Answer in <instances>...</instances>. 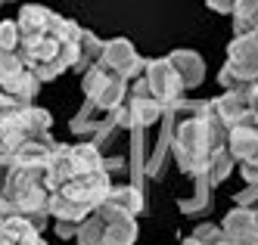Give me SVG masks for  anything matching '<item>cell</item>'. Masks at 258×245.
Listing matches in <instances>:
<instances>
[{"label": "cell", "instance_id": "cell-6", "mask_svg": "<svg viewBox=\"0 0 258 245\" xmlns=\"http://www.w3.org/2000/svg\"><path fill=\"white\" fill-rule=\"evenodd\" d=\"M146 62H150V59H143V56L134 50V44L124 41V37L103 41V53L97 59V65H103L106 71L118 74V78H124V81H137L140 74L146 71Z\"/></svg>", "mask_w": 258, "mask_h": 245}, {"label": "cell", "instance_id": "cell-17", "mask_svg": "<svg viewBox=\"0 0 258 245\" xmlns=\"http://www.w3.org/2000/svg\"><path fill=\"white\" fill-rule=\"evenodd\" d=\"M199 245H218L224 230H221V223H196V230L190 233Z\"/></svg>", "mask_w": 258, "mask_h": 245}, {"label": "cell", "instance_id": "cell-10", "mask_svg": "<svg viewBox=\"0 0 258 245\" xmlns=\"http://www.w3.org/2000/svg\"><path fill=\"white\" fill-rule=\"evenodd\" d=\"M168 59L177 68V74H180L183 87H187V93L202 84V78H206V59H202L196 50H171Z\"/></svg>", "mask_w": 258, "mask_h": 245}, {"label": "cell", "instance_id": "cell-8", "mask_svg": "<svg viewBox=\"0 0 258 245\" xmlns=\"http://www.w3.org/2000/svg\"><path fill=\"white\" fill-rule=\"evenodd\" d=\"M97 214L103 217L106 223V239L103 245H134L137 242V217L134 214H124V211H115L103 202Z\"/></svg>", "mask_w": 258, "mask_h": 245}, {"label": "cell", "instance_id": "cell-2", "mask_svg": "<svg viewBox=\"0 0 258 245\" xmlns=\"http://www.w3.org/2000/svg\"><path fill=\"white\" fill-rule=\"evenodd\" d=\"M19 53L22 62L38 74L41 81H56L62 71L75 68L81 25L62 19L41 4H25L19 13Z\"/></svg>", "mask_w": 258, "mask_h": 245}, {"label": "cell", "instance_id": "cell-13", "mask_svg": "<svg viewBox=\"0 0 258 245\" xmlns=\"http://www.w3.org/2000/svg\"><path fill=\"white\" fill-rule=\"evenodd\" d=\"M233 31L236 34H252L258 25V0H236L233 4Z\"/></svg>", "mask_w": 258, "mask_h": 245}, {"label": "cell", "instance_id": "cell-16", "mask_svg": "<svg viewBox=\"0 0 258 245\" xmlns=\"http://www.w3.org/2000/svg\"><path fill=\"white\" fill-rule=\"evenodd\" d=\"M103 239H106V223H103V217L94 211L81 227H78V233H75V242L78 245H103Z\"/></svg>", "mask_w": 258, "mask_h": 245}, {"label": "cell", "instance_id": "cell-21", "mask_svg": "<svg viewBox=\"0 0 258 245\" xmlns=\"http://www.w3.org/2000/svg\"><path fill=\"white\" fill-rule=\"evenodd\" d=\"M180 245H199V242H196V239H193V236H187V239H183V242H180Z\"/></svg>", "mask_w": 258, "mask_h": 245}, {"label": "cell", "instance_id": "cell-14", "mask_svg": "<svg viewBox=\"0 0 258 245\" xmlns=\"http://www.w3.org/2000/svg\"><path fill=\"white\" fill-rule=\"evenodd\" d=\"M100 53H103V41L94 34V31H81V44H78V62H75V71H87L90 65H94L100 59Z\"/></svg>", "mask_w": 258, "mask_h": 245}, {"label": "cell", "instance_id": "cell-12", "mask_svg": "<svg viewBox=\"0 0 258 245\" xmlns=\"http://www.w3.org/2000/svg\"><path fill=\"white\" fill-rule=\"evenodd\" d=\"M109 208H115V211H124V214H140L146 208V196L140 193V186L137 183H124V186H112L109 190V196L103 199Z\"/></svg>", "mask_w": 258, "mask_h": 245}, {"label": "cell", "instance_id": "cell-15", "mask_svg": "<svg viewBox=\"0 0 258 245\" xmlns=\"http://www.w3.org/2000/svg\"><path fill=\"white\" fill-rule=\"evenodd\" d=\"M19 53V22L16 19H4L0 22V62L16 59Z\"/></svg>", "mask_w": 258, "mask_h": 245}, {"label": "cell", "instance_id": "cell-4", "mask_svg": "<svg viewBox=\"0 0 258 245\" xmlns=\"http://www.w3.org/2000/svg\"><path fill=\"white\" fill-rule=\"evenodd\" d=\"M218 81L224 90H249L258 84V31L236 34L227 47V62L221 65Z\"/></svg>", "mask_w": 258, "mask_h": 245}, {"label": "cell", "instance_id": "cell-1", "mask_svg": "<svg viewBox=\"0 0 258 245\" xmlns=\"http://www.w3.org/2000/svg\"><path fill=\"white\" fill-rule=\"evenodd\" d=\"M112 190L109 161L94 143H56L47 161L50 217L59 239H75L78 227L94 214Z\"/></svg>", "mask_w": 258, "mask_h": 245}, {"label": "cell", "instance_id": "cell-19", "mask_svg": "<svg viewBox=\"0 0 258 245\" xmlns=\"http://www.w3.org/2000/svg\"><path fill=\"white\" fill-rule=\"evenodd\" d=\"M249 97H252V112H255V118H258V84L249 87Z\"/></svg>", "mask_w": 258, "mask_h": 245}, {"label": "cell", "instance_id": "cell-9", "mask_svg": "<svg viewBox=\"0 0 258 245\" xmlns=\"http://www.w3.org/2000/svg\"><path fill=\"white\" fill-rule=\"evenodd\" d=\"M41 233L25 217H0V245H47Z\"/></svg>", "mask_w": 258, "mask_h": 245}, {"label": "cell", "instance_id": "cell-18", "mask_svg": "<svg viewBox=\"0 0 258 245\" xmlns=\"http://www.w3.org/2000/svg\"><path fill=\"white\" fill-rule=\"evenodd\" d=\"M233 4H236V0H206V7L215 10V13H221V16H230L233 13Z\"/></svg>", "mask_w": 258, "mask_h": 245}, {"label": "cell", "instance_id": "cell-5", "mask_svg": "<svg viewBox=\"0 0 258 245\" xmlns=\"http://www.w3.org/2000/svg\"><path fill=\"white\" fill-rule=\"evenodd\" d=\"M140 84L150 90V97L159 100L165 109H177L187 97V87H183L177 68L171 65L168 56H159V59L146 62V71L140 74Z\"/></svg>", "mask_w": 258, "mask_h": 245}, {"label": "cell", "instance_id": "cell-23", "mask_svg": "<svg viewBox=\"0 0 258 245\" xmlns=\"http://www.w3.org/2000/svg\"><path fill=\"white\" fill-rule=\"evenodd\" d=\"M255 31H258V25H255Z\"/></svg>", "mask_w": 258, "mask_h": 245}, {"label": "cell", "instance_id": "cell-20", "mask_svg": "<svg viewBox=\"0 0 258 245\" xmlns=\"http://www.w3.org/2000/svg\"><path fill=\"white\" fill-rule=\"evenodd\" d=\"M218 245H246V242H239V239H230V236H221Z\"/></svg>", "mask_w": 258, "mask_h": 245}, {"label": "cell", "instance_id": "cell-3", "mask_svg": "<svg viewBox=\"0 0 258 245\" xmlns=\"http://www.w3.org/2000/svg\"><path fill=\"white\" fill-rule=\"evenodd\" d=\"M53 146V137H44L25 143L10 158H0V217H25L38 230L53 220L47 193V161Z\"/></svg>", "mask_w": 258, "mask_h": 245}, {"label": "cell", "instance_id": "cell-11", "mask_svg": "<svg viewBox=\"0 0 258 245\" xmlns=\"http://www.w3.org/2000/svg\"><path fill=\"white\" fill-rule=\"evenodd\" d=\"M212 106L218 112V118L224 121L227 127H233L236 121H243L246 115H252V97H249V90H227L224 97L212 100Z\"/></svg>", "mask_w": 258, "mask_h": 245}, {"label": "cell", "instance_id": "cell-22", "mask_svg": "<svg viewBox=\"0 0 258 245\" xmlns=\"http://www.w3.org/2000/svg\"><path fill=\"white\" fill-rule=\"evenodd\" d=\"M0 4H13V0H0Z\"/></svg>", "mask_w": 258, "mask_h": 245}, {"label": "cell", "instance_id": "cell-7", "mask_svg": "<svg viewBox=\"0 0 258 245\" xmlns=\"http://www.w3.org/2000/svg\"><path fill=\"white\" fill-rule=\"evenodd\" d=\"M0 90L13 97L19 106H34L31 100L41 90V78L22 62V56H16V59L0 62Z\"/></svg>", "mask_w": 258, "mask_h": 245}]
</instances>
